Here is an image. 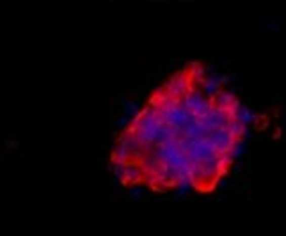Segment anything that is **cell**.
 I'll return each mask as SVG.
<instances>
[{"instance_id":"6da1fadb","label":"cell","mask_w":286,"mask_h":236,"mask_svg":"<svg viewBox=\"0 0 286 236\" xmlns=\"http://www.w3.org/2000/svg\"><path fill=\"white\" fill-rule=\"evenodd\" d=\"M242 102L199 61L181 66L119 131L110 167L125 188L210 194L246 140Z\"/></svg>"}]
</instances>
